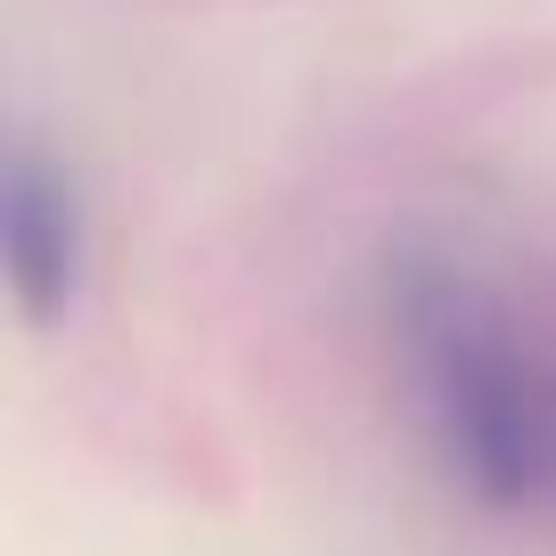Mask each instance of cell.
Returning <instances> with one entry per match:
<instances>
[{"instance_id": "6da1fadb", "label": "cell", "mask_w": 556, "mask_h": 556, "mask_svg": "<svg viewBox=\"0 0 556 556\" xmlns=\"http://www.w3.org/2000/svg\"><path fill=\"white\" fill-rule=\"evenodd\" d=\"M393 328L451 475L507 516H556V336L467 270H417Z\"/></svg>"}, {"instance_id": "7a4b0ae2", "label": "cell", "mask_w": 556, "mask_h": 556, "mask_svg": "<svg viewBox=\"0 0 556 556\" xmlns=\"http://www.w3.org/2000/svg\"><path fill=\"white\" fill-rule=\"evenodd\" d=\"M0 254H9L17 312L34 328H50L74 303V278H83V205H74V180L58 164H41L34 148H17L9 180H0Z\"/></svg>"}]
</instances>
